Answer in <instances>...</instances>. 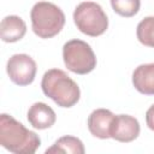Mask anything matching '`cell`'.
<instances>
[{
    "label": "cell",
    "instance_id": "cell-1",
    "mask_svg": "<svg viewBox=\"0 0 154 154\" xmlns=\"http://www.w3.org/2000/svg\"><path fill=\"white\" fill-rule=\"evenodd\" d=\"M0 144L14 154H34L41 144L38 135L28 130L12 116H0Z\"/></svg>",
    "mask_w": 154,
    "mask_h": 154
},
{
    "label": "cell",
    "instance_id": "cell-2",
    "mask_svg": "<svg viewBox=\"0 0 154 154\" xmlns=\"http://www.w3.org/2000/svg\"><path fill=\"white\" fill-rule=\"evenodd\" d=\"M41 88L47 97H51L60 107L75 106L81 96L78 84L63 70H48L41 81Z\"/></svg>",
    "mask_w": 154,
    "mask_h": 154
},
{
    "label": "cell",
    "instance_id": "cell-3",
    "mask_svg": "<svg viewBox=\"0 0 154 154\" xmlns=\"http://www.w3.org/2000/svg\"><path fill=\"white\" fill-rule=\"evenodd\" d=\"M32 31L41 38L58 35L65 24V14L60 7L48 1L36 2L30 12Z\"/></svg>",
    "mask_w": 154,
    "mask_h": 154
},
{
    "label": "cell",
    "instance_id": "cell-4",
    "mask_svg": "<svg viewBox=\"0 0 154 154\" xmlns=\"http://www.w3.org/2000/svg\"><path fill=\"white\" fill-rule=\"evenodd\" d=\"M73 22L84 35L96 37L108 28V19L102 7L93 1H83L75 8Z\"/></svg>",
    "mask_w": 154,
    "mask_h": 154
},
{
    "label": "cell",
    "instance_id": "cell-5",
    "mask_svg": "<svg viewBox=\"0 0 154 154\" xmlns=\"http://www.w3.org/2000/svg\"><path fill=\"white\" fill-rule=\"evenodd\" d=\"M64 64L73 73L87 75L96 66V57L91 47L78 38L67 41L63 47Z\"/></svg>",
    "mask_w": 154,
    "mask_h": 154
},
{
    "label": "cell",
    "instance_id": "cell-6",
    "mask_svg": "<svg viewBox=\"0 0 154 154\" xmlns=\"http://www.w3.org/2000/svg\"><path fill=\"white\" fill-rule=\"evenodd\" d=\"M6 71L10 79L17 85L31 84L36 76V63L28 54L12 55L6 65Z\"/></svg>",
    "mask_w": 154,
    "mask_h": 154
},
{
    "label": "cell",
    "instance_id": "cell-7",
    "mask_svg": "<svg viewBox=\"0 0 154 154\" xmlns=\"http://www.w3.org/2000/svg\"><path fill=\"white\" fill-rule=\"evenodd\" d=\"M140 130V123L135 117L129 114H118L114 117L111 128V137L118 142L128 143L138 137Z\"/></svg>",
    "mask_w": 154,
    "mask_h": 154
},
{
    "label": "cell",
    "instance_id": "cell-8",
    "mask_svg": "<svg viewBox=\"0 0 154 154\" xmlns=\"http://www.w3.org/2000/svg\"><path fill=\"white\" fill-rule=\"evenodd\" d=\"M114 117L116 116L106 108H99L93 111L88 117V129L90 134L101 140L109 138Z\"/></svg>",
    "mask_w": 154,
    "mask_h": 154
},
{
    "label": "cell",
    "instance_id": "cell-9",
    "mask_svg": "<svg viewBox=\"0 0 154 154\" xmlns=\"http://www.w3.org/2000/svg\"><path fill=\"white\" fill-rule=\"evenodd\" d=\"M55 112L45 102H35L28 111V122L38 130L48 129L55 123Z\"/></svg>",
    "mask_w": 154,
    "mask_h": 154
},
{
    "label": "cell",
    "instance_id": "cell-10",
    "mask_svg": "<svg viewBox=\"0 0 154 154\" xmlns=\"http://www.w3.org/2000/svg\"><path fill=\"white\" fill-rule=\"evenodd\" d=\"M26 32L25 22L18 16H7L1 20L0 35L4 42H17L24 37Z\"/></svg>",
    "mask_w": 154,
    "mask_h": 154
},
{
    "label": "cell",
    "instance_id": "cell-11",
    "mask_svg": "<svg viewBox=\"0 0 154 154\" xmlns=\"http://www.w3.org/2000/svg\"><path fill=\"white\" fill-rule=\"evenodd\" d=\"M132 84L144 95H154V63L142 64L132 72Z\"/></svg>",
    "mask_w": 154,
    "mask_h": 154
},
{
    "label": "cell",
    "instance_id": "cell-12",
    "mask_svg": "<svg viewBox=\"0 0 154 154\" xmlns=\"http://www.w3.org/2000/svg\"><path fill=\"white\" fill-rule=\"evenodd\" d=\"M46 153H71V154H83L84 146L82 141L73 136H63L55 141V143L46 150Z\"/></svg>",
    "mask_w": 154,
    "mask_h": 154
},
{
    "label": "cell",
    "instance_id": "cell-13",
    "mask_svg": "<svg viewBox=\"0 0 154 154\" xmlns=\"http://www.w3.org/2000/svg\"><path fill=\"white\" fill-rule=\"evenodd\" d=\"M136 35L142 45L154 48V16L146 17L138 23Z\"/></svg>",
    "mask_w": 154,
    "mask_h": 154
},
{
    "label": "cell",
    "instance_id": "cell-14",
    "mask_svg": "<svg viewBox=\"0 0 154 154\" xmlns=\"http://www.w3.org/2000/svg\"><path fill=\"white\" fill-rule=\"evenodd\" d=\"M113 11L122 17L135 16L141 6V0H111Z\"/></svg>",
    "mask_w": 154,
    "mask_h": 154
},
{
    "label": "cell",
    "instance_id": "cell-15",
    "mask_svg": "<svg viewBox=\"0 0 154 154\" xmlns=\"http://www.w3.org/2000/svg\"><path fill=\"white\" fill-rule=\"evenodd\" d=\"M146 122L150 130L154 131V105H152L146 112Z\"/></svg>",
    "mask_w": 154,
    "mask_h": 154
}]
</instances>
